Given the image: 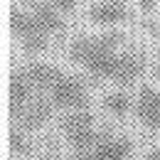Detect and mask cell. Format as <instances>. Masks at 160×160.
Returning a JSON list of instances; mask_svg holds the SVG:
<instances>
[{
  "mask_svg": "<svg viewBox=\"0 0 160 160\" xmlns=\"http://www.w3.org/2000/svg\"><path fill=\"white\" fill-rule=\"evenodd\" d=\"M123 35L116 30H108V32H101L96 37H77V40L69 44V59L74 64H81L84 69L89 64H94L101 57H108L113 52H118L121 44H123Z\"/></svg>",
  "mask_w": 160,
  "mask_h": 160,
  "instance_id": "1",
  "label": "cell"
},
{
  "mask_svg": "<svg viewBox=\"0 0 160 160\" xmlns=\"http://www.w3.org/2000/svg\"><path fill=\"white\" fill-rule=\"evenodd\" d=\"M10 32H12V37L20 40L22 49L27 54H40L49 44V30L32 12H25L18 8L10 10Z\"/></svg>",
  "mask_w": 160,
  "mask_h": 160,
  "instance_id": "2",
  "label": "cell"
},
{
  "mask_svg": "<svg viewBox=\"0 0 160 160\" xmlns=\"http://www.w3.org/2000/svg\"><path fill=\"white\" fill-rule=\"evenodd\" d=\"M62 133H64L67 143L74 150H91L96 145V140H99L94 116L86 108H72L62 118Z\"/></svg>",
  "mask_w": 160,
  "mask_h": 160,
  "instance_id": "3",
  "label": "cell"
},
{
  "mask_svg": "<svg viewBox=\"0 0 160 160\" xmlns=\"http://www.w3.org/2000/svg\"><path fill=\"white\" fill-rule=\"evenodd\" d=\"M47 94L54 101L57 108H86V103H89V94H86L84 81L72 77V74H62Z\"/></svg>",
  "mask_w": 160,
  "mask_h": 160,
  "instance_id": "4",
  "label": "cell"
},
{
  "mask_svg": "<svg viewBox=\"0 0 160 160\" xmlns=\"http://www.w3.org/2000/svg\"><path fill=\"white\" fill-rule=\"evenodd\" d=\"M143 69H145V52H143V47L121 49L118 54H116V59H113L111 81H116L121 86H131L143 74Z\"/></svg>",
  "mask_w": 160,
  "mask_h": 160,
  "instance_id": "5",
  "label": "cell"
},
{
  "mask_svg": "<svg viewBox=\"0 0 160 160\" xmlns=\"http://www.w3.org/2000/svg\"><path fill=\"white\" fill-rule=\"evenodd\" d=\"M136 116L153 133L160 131V91L153 86H143L136 99Z\"/></svg>",
  "mask_w": 160,
  "mask_h": 160,
  "instance_id": "6",
  "label": "cell"
},
{
  "mask_svg": "<svg viewBox=\"0 0 160 160\" xmlns=\"http://www.w3.org/2000/svg\"><path fill=\"white\" fill-rule=\"evenodd\" d=\"M86 18L94 25H121L131 18V12H128L126 0H101L89 8Z\"/></svg>",
  "mask_w": 160,
  "mask_h": 160,
  "instance_id": "7",
  "label": "cell"
},
{
  "mask_svg": "<svg viewBox=\"0 0 160 160\" xmlns=\"http://www.w3.org/2000/svg\"><path fill=\"white\" fill-rule=\"evenodd\" d=\"M32 91H35V84L30 81L27 72H12L10 74V116L12 118H20L22 111L27 108V101L32 99Z\"/></svg>",
  "mask_w": 160,
  "mask_h": 160,
  "instance_id": "8",
  "label": "cell"
},
{
  "mask_svg": "<svg viewBox=\"0 0 160 160\" xmlns=\"http://www.w3.org/2000/svg\"><path fill=\"white\" fill-rule=\"evenodd\" d=\"M54 101L49 99V96H37V99L32 101V103H27V108L22 111L20 121V128L22 131H37L42 128L47 121L52 118V113H54Z\"/></svg>",
  "mask_w": 160,
  "mask_h": 160,
  "instance_id": "9",
  "label": "cell"
},
{
  "mask_svg": "<svg viewBox=\"0 0 160 160\" xmlns=\"http://www.w3.org/2000/svg\"><path fill=\"white\" fill-rule=\"evenodd\" d=\"M131 140L128 138H118L113 136L111 131H101L99 133V140L94 145V150L99 153L101 160H126L131 155Z\"/></svg>",
  "mask_w": 160,
  "mask_h": 160,
  "instance_id": "10",
  "label": "cell"
},
{
  "mask_svg": "<svg viewBox=\"0 0 160 160\" xmlns=\"http://www.w3.org/2000/svg\"><path fill=\"white\" fill-rule=\"evenodd\" d=\"M27 5H30V12L49 30V35H62V32H64L62 12L54 8L52 0H49V2H47V0H27Z\"/></svg>",
  "mask_w": 160,
  "mask_h": 160,
  "instance_id": "11",
  "label": "cell"
},
{
  "mask_svg": "<svg viewBox=\"0 0 160 160\" xmlns=\"http://www.w3.org/2000/svg\"><path fill=\"white\" fill-rule=\"evenodd\" d=\"M27 77L30 81L35 84V89H40V91H49L57 79H59L64 72H59L57 67H52V64H42V62H32V64H27Z\"/></svg>",
  "mask_w": 160,
  "mask_h": 160,
  "instance_id": "12",
  "label": "cell"
},
{
  "mask_svg": "<svg viewBox=\"0 0 160 160\" xmlns=\"http://www.w3.org/2000/svg\"><path fill=\"white\" fill-rule=\"evenodd\" d=\"M131 94H126V91H108L103 99H101V106L111 113V116H116V118H123L128 111H131Z\"/></svg>",
  "mask_w": 160,
  "mask_h": 160,
  "instance_id": "13",
  "label": "cell"
},
{
  "mask_svg": "<svg viewBox=\"0 0 160 160\" xmlns=\"http://www.w3.org/2000/svg\"><path fill=\"white\" fill-rule=\"evenodd\" d=\"M10 150L18 153V155H25V153H27V140L22 136V131H18V128L10 131Z\"/></svg>",
  "mask_w": 160,
  "mask_h": 160,
  "instance_id": "14",
  "label": "cell"
},
{
  "mask_svg": "<svg viewBox=\"0 0 160 160\" xmlns=\"http://www.w3.org/2000/svg\"><path fill=\"white\" fill-rule=\"evenodd\" d=\"M52 2H54V8L59 10L62 15H69V12L77 10V2H79V0H52Z\"/></svg>",
  "mask_w": 160,
  "mask_h": 160,
  "instance_id": "15",
  "label": "cell"
},
{
  "mask_svg": "<svg viewBox=\"0 0 160 160\" xmlns=\"http://www.w3.org/2000/svg\"><path fill=\"white\" fill-rule=\"evenodd\" d=\"M72 160H101V158H99V153L91 148V150H77V155Z\"/></svg>",
  "mask_w": 160,
  "mask_h": 160,
  "instance_id": "16",
  "label": "cell"
},
{
  "mask_svg": "<svg viewBox=\"0 0 160 160\" xmlns=\"http://www.w3.org/2000/svg\"><path fill=\"white\" fill-rule=\"evenodd\" d=\"M155 5H158V0H138V8L143 10V12H153Z\"/></svg>",
  "mask_w": 160,
  "mask_h": 160,
  "instance_id": "17",
  "label": "cell"
},
{
  "mask_svg": "<svg viewBox=\"0 0 160 160\" xmlns=\"http://www.w3.org/2000/svg\"><path fill=\"white\" fill-rule=\"evenodd\" d=\"M145 160H160V148H153L145 153Z\"/></svg>",
  "mask_w": 160,
  "mask_h": 160,
  "instance_id": "18",
  "label": "cell"
},
{
  "mask_svg": "<svg viewBox=\"0 0 160 160\" xmlns=\"http://www.w3.org/2000/svg\"><path fill=\"white\" fill-rule=\"evenodd\" d=\"M148 30H150L153 37H160V25L158 22H148Z\"/></svg>",
  "mask_w": 160,
  "mask_h": 160,
  "instance_id": "19",
  "label": "cell"
},
{
  "mask_svg": "<svg viewBox=\"0 0 160 160\" xmlns=\"http://www.w3.org/2000/svg\"><path fill=\"white\" fill-rule=\"evenodd\" d=\"M155 74H158V79H160V49H158V67H155Z\"/></svg>",
  "mask_w": 160,
  "mask_h": 160,
  "instance_id": "20",
  "label": "cell"
}]
</instances>
